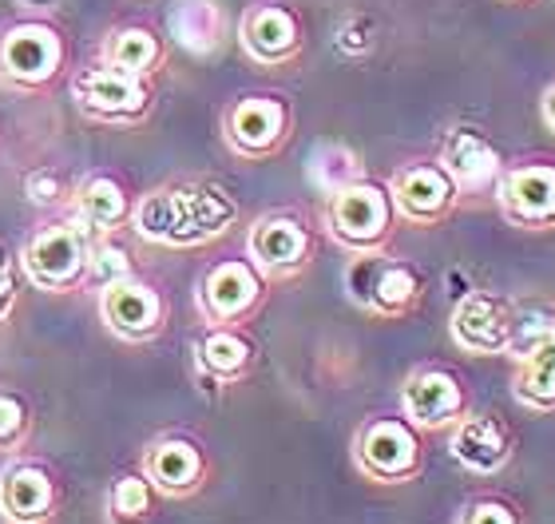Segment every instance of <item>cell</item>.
<instances>
[{
    "instance_id": "cell-23",
    "label": "cell",
    "mask_w": 555,
    "mask_h": 524,
    "mask_svg": "<svg viewBox=\"0 0 555 524\" xmlns=\"http://www.w3.org/2000/svg\"><path fill=\"white\" fill-rule=\"evenodd\" d=\"M128 219V195L116 179L107 175H92L83 179L76 191V222H83L88 231H112Z\"/></svg>"
},
{
    "instance_id": "cell-25",
    "label": "cell",
    "mask_w": 555,
    "mask_h": 524,
    "mask_svg": "<svg viewBox=\"0 0 555 524\" xmlns=\"http://www.w3.org/2000/svg\"><path fill=\"white\" fill-rule=\"evenodd\" d=\"M310 179L322 187L325 195H334V191H341L346 183H358L365 175H361V159L349 152V148H341V143H322V148L310 155Z\"/></svg>"
},
{
    "instance_id": "cell-16",
    "label": "cell",
    "mask_w": 555,
    "mask_h": 524,
    "mask_svg": "<svg viewBox=\"0 0 555 524\" xmlns=\"http://www.w3.org/2000/svg\"><path fill=\"white\" fill-rule=\"evenodd\" d=\"M72 95H76V104L95 119H139L151 107L147 76L112 68V64L83 68L80 76L72 80Z\"/></svg>"
},
{
    "instance_id": "cell-32",
    "label": "cell",
    "mask_w": 555,
    "mask_h": 524,
    "mask_svg": "<svg viewBox=\"0 0 555 524\" xmlns=\"http://www.w3.org/2000/svg\"><path fill=\"white\" fill-rule=\"evenodd\" d=\"M540 119H544V128L555 136V76L544 84V92H540Z\"/></svg>"
},
{
    "instance_id": "cell-14",
    "label": "cell",
    "mask_w": 555,
    "mask_h": 524,
    "mask_svg": "<svg viewBox=\"0 0 555 524\" xmlns=\"http://www.w3.org/2000/svg\"><path fill=\"white\" fill-rule=\"evenodd\" d=\"M389 195H393L397 219H409L416 227H440L461 203V191L437 159L397 167L389 179Z\"/></svg>"
},
{
    "instance_id": "cell-1",
    "label": "cell",
    "mask_w": 555,
    "mask_h": 524,
    "mask_svg": "<svg viewBox=\"0 0 555 524\" xmlns=\"http://www.w3.org/2000/svg\"><path fill=\"white\" fill-rule=\"evenodd\" d=\"M238 219V203L219 183H171L143 195L135 227L163 246H198L227 234Z\"/></svg>"
},
{
    "instance_id": "cell-30",
    "label": "cell",
    "mask_w": 555,
    "mask_h": 524,
    "mask_svg": "<svg viewBox=\"0 0 555 524\" xmlns=\"http://www.w3.org/2000/svg\"><path fill=\"white\" fill-rule=\"evenodd\" d=\"M24 195L33 199V203H40V207L56 203V199H60V179H56V171H48V167L33 171L28 179H24Z\"/></svg>"
},
{
    "instance_id": "cell-13",
    "label": "cell",
    "mask_w": 555,
    "mask_h": 524,
    "mask_svg": "<svg viewBox=\"0 0 555 524\" xmlns=\"http://www.w3.org/2000/svg\"><path fill=\"white\" fill-rule=\"evenodd\" d=\"M452 461L473 477H496L516 457V430L492 409H468L449 437Z\"/></svg>"
},
{
    "instance_id": "cell-19",
    "label": "cell",
    "mask_w": 555,
    "mask_h": 524,
    "mask_svg": "<svg viewBox=\"0 0 555 524\" xmlns=\"http://www.w3.org/2000/svg\"><path fill=\"white\" fill-rule=\"evenodd\" d=\"M100 315H104L107 330L119 334L128 342H147L163 330V298L151 291L147 282H131L119 279L112 286H104V298H100Z\"/></svg>"
},
{
    "instance_id": "cell-8",
    "label": "cell",
    "mask_w": 555,
    "mask_h": 524,
    "mask_svg": "<svg viewBox=\"0 0 555 524\" xmlns=\"http://www.w3.org/2000/svg\"><path fill=\"white\" fill-rule=\"evenodd\" d=\"M473 409L468 385L449 366H416L401 385V418H409L421 433L452 430Z\"/></svg>"
},
{
    "instance_id": "cell-15",
    "label": "cell",
    "mask_w": 555,
    "mask_h": 524,
    "mask_svg": "<svg viewBox=\"0 0 555 524\" xmlns=\"http://www.w3.org/2000/svg\"><path fill=\"white\" fill-rule=\"evenodd\" d=\"M238 44L262 68H282L289 60H298L301 44H306V33H301L298 12L289 9V4L262 0V4H250L243 12V21H238Z\"/></svg>"
},
{
    "instance_id": "cell-24",
    "label": "cell",
    "mask_w": 555,
    "mask_h": 524,
    "mask_svg": "<svg viewBox=\"0 0 555 524\" xmlns=\"http://www.w3.org/2000/svg\"><path fill=\"white\" fill-rule=\"evenodd\" d=\"M104 64L124 68V72H135V76H151V72L163 64L159 36L147 33V28H119V33L107 36Z\"/></svg>"
},
{
    "instance_id": "cell-29",
    "label": "cell",
    "mask_w": 555,
    "mask_h": 524,
    "mask_svg": "<svg viewBox=\"0 0 555 524\" xmlns=\"http://www.w3.org/2000/svg\"><path fill=\"white\" fill-rule=\"evenodd\" d=\"M28 437V406L21 394L0 389V449H21Z\"/></svg>"
},
{
    "instance_id": "cell-4",
    "label": "cell",
    "mask_w": 555,
    "mask_h": 524,
    "mask_svg": "<svg viewBox=\"0 0 555 524\" xmlns=\"http://www.w3.org/2000/svg\"><path fill=\"white\" fill-rule=\"evenodd\" d=\"M346 294L349 303L377 318H409L425 303V274L409 258H393L385 251L353 255L346 267Z\"/></svg>"
},
{
    "instance_id": "cell-5",
    "label": "cell",
    "mask_w": 555,
    "mask_h": 524,
    "mask_svg": "<svg viewBox=\"0 0 555 524\" xmlns=\"http://www.w3.org/2000/svg\"><path fill=\"white\" fill-rule=\"evenodd\" d=\"M353 465L377 485H405L425 469V442L409 418L377 413L353 437Z\"/></svg>"
},
{
    "instance_id": "cell-28",
    "label": "cell",
    "mask_w": 555,
    "mask_h": 524,
    "mask_svg": "<svg viewBox=\"0 0 555 524\" xmlns=\"http://www.w3.org/2000/svg\"><path fill=\"white\" fill-rule=\"evenodd\" d=\"M88 279L95 286H112L119 279H131V263H128V251H119L112 243H100L88 251Z\"/></svg>"
},
{
    "instance_id": "cell-17",
    "label": "cell",
    "mask_w": 555,
    "mask_h": 524,
    "mask_svg": "<svg viewBox=\"0 0 555 524\" xmlns=\"http://www.w3.org/2000/svg\"><path fill=\"white\" fill-rule=\"evenodd\" d=\"M64 60V44L48 24H16L0 36V80L16 88H40Z\"/></svg>"
},
{
    "instance_id": "cell-9",
    "label": "cell",
    "mask_w": 555,
    "mask_h": 524,
    "mask_svg": "<svg viewBox=\"0 0 555 524\" xmlns=\"http://www.w3.org/2000/svg\"><path fill=\"white\" fill-rule=\"evenodd\" d=\"M267 298V279L250 258H222L198 282V315L210 327H238Z\"/></svg>"
},
{
    "instance_id": "cell-11",
    "label": "cell",
    "mask_w": 555,
    "mask_h": 524,
    "mask_svg": "<svg viewBox=\"0 0 555 524\" xmlns=\"http://www.w3.org/2000/svg\"><path fill=\"white\" fill-rule=\"evenodd\" d=\"M512 327H516V298L500 291H468L461 294V303L452 306L449 334L452 346L464 354H508Z\"/></svg>"
},
{
    "instance_id": "cell-7",
    "label": "cell",
    "mask_w": 555,
    "mask_h": 524,
    "mask_svg": "<svg viewBox=\"0 0 555 524\" xmlns=\"http://www.w3.org/2000/svg\"><path fill=\"white\" fill-rule=\"evenodd\" d=\"M289 131H294V107L282 95L250 92L222 112V140L243 159H270L282 152Z\"/></svg>"
},
{
    "instance_id": "cell-26",
    "label": "cell",
    "mask_w": 555,
    "mask_h": 524,
    "mask_svg": "<svg viewBox=\"0 0 555 524\" xmlns=\"http://www.w3.org/2000/svg\"><path fill=\"white\" fill-rule=\"evenodd\" d=\"M107 513L112 524H143L151 516V481L147 477H119L107 493Z\"/></svg>"
},
{
    "instance_id": "cell-21",
    "label": "cell",
    "mask_w": 555,
    "mask_h": 524,
    "mask_svg": "<svg viewBox=\"0 0 555 524\" xmlns=\"http://www.w3.org/2000/svg\"><path fill=\"white\" fill-rule=\"evenodd\" d=\"M56 509V481L40 465H16L0 481V513L12 524H40Z\"/></svg>"
},
{
    "instance_id": "cell-31",
    "label": "cell",
    "mask_w": 555,
    "mask_h": 524,
    "mask_svg": "<svg viewBox=\"0 0 555 524\" xmlns=\"http://www.w3.org/2000/svg\"><path fill=\"white\" fill-rule=\"evenodd\" d=\"M12 303H16V270H12L9 246L0 243V322L12 315Z\"/></svg>"
},
{
    "instance_id": "cell-10",
    "label": "cell",
    "mask_w": 555,
    "mask_h": 524,
    "mask_svg": "<svg viewBox=\"0 0 555 524\" xmlns=\"http://www.w3.org/2000/svg\"><path fill=\"white\" fill-rule=\"evenodd\" d=\"M88 227L83 222H64V227H44L33 243L24 246V270L40 291H72L88 279Z\"/></svg>"
},
{
    "instance_id": "cell-20",
    "label": "cell",
    "mask_w": 555,
    "mask_h": 524,
    "mask_svg": "<svg viewBox=\"0 0 555 524\" xmlns=\"http://www.w3.org/2000/svg\"><path fill=\"white\" fill-rule=\"evenodd\" d=\"M143 477L167 497H186L207 477V457L191 437H163L143 457Z\"/></svg>"
},
{
    "instance_id": "cell-6",
    "label": "cell",
    "mask_w": 555,
    "mask_h": 524,
    "mask_svg": "<svg viewBox=\"0 0 555 524\" xmlns=\"http://www.w3.org/2000/svg\"><path fill=\"white\" fill-rule=\"evenodd\" d=\"M492 195L512 227L555 231V155H528V159L504 164Z\"/></svg>"
},
{
    "instance_id": "cell-22",
    "label": "cell",
    "mask_w": 555,
    "mask_h": 524,
    "mask_svg": "<svg viewBox=\"0 0 555 524\" xmlns=\"http://www.w3.org/2000/svg\"><path fill=\"white\" fill-rule=\"evenodd\" d=\"M198 370L210 382H238L255 366V342L234 327H210L195 349Z\"/></svg>"
},
{
    "instance_id": "cell-12",
    "label": "cell",
    "mask_w": 555,
    "mask_h": 524,
    "mask_svg": "<svg viewBox=\"0 0 555 524\" xmlns=\"http://www.w3.org/2000/svg\"><path fill=\"white\" fill-rule=\"evenodd\" d=\"M250 263L262 270V279H294L313 258V227L298 210H270L250 227L246 239Z\"/></svg>"
},
{
    "instance_id": "cell-3",
    "label": "cell",
    "mask_w": 555,
    "mask_h": 524,
    "mask_svg": "<svg viewBox=\"0 0 555 524\" xmlns=\"http://www.w3.org/2000/svg\"><path fill=\"white\" fill-rule=\"evenodd\" d=\"M397 231V207L389 187L358 179L341 191L325 195V234L349 255H373L385 251Z\"/></svg>"
},
{
    "instance_id": "cell-2",
    "label": "cell",
    "mask_w": 555,
    "mask_h": 524,
    "mask_svg": "<svg viewBox=\"0 0 555 524\" xmlns=\"http://www.w3.org/2000/svg\"><path fill=\"white\" fill-rule=\"evenodd\" d=\"M512 397L528 413H555V303H516V327L508 342Z\"/></svg>"
},
{
    "instance_id": "cell-27",
    "label": "cell",
    "mask_w": 555,
    "mask_h": 524,
    "mask_svg": "<svg viewBox=\"0 0 555 524\" xmlns=\"http://www.w3.org/2000/svg\"><path fill=\"white\" fill-rule=\"evenodd\" d=\"M452 524H524V513H520V504H512V501H504V497L485 493V497L464 501Z\"/></svg>"
},
{
    "instance_id": "cell-18",
    "label": "cell",
    "mask_w": 555,
    "mask_h": 524,
    "mask_svg": "<svg viewBox=\"0 0 555 524\" xmlns=\"http://www.w3.org/2000/svg\"><path fill=\"white\" fill-rule=\"evenodd\" d=\"M437 164L449 171L461 195H480V191L496 187L500 171H504V155L480 128H452L440 140Z\"/></svg>"
}]
</instances>
